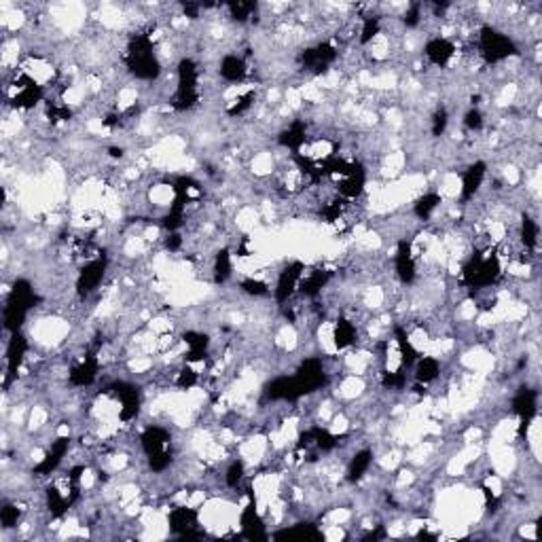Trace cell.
Returning a JSON list of instances; mask_svg holds the SVG:
<instances>
[{"mask_svg": "<svg viewBox=\"0 0 542 542\" xmlns=\"http://www.w3.org/2000/svg\"><path fill=\"white\" fill-rule=\"evenodd\" d=\"M456 56V45L449 43L447 38H432L426 45V58L434 64V66H445L451 58Z\"/></svg>", "mask_w": 542, "mask_h": 542, "instance_id": "6da1fadb", "label": "cell"}, {"mask_svg": "<svg viewBox=\"0 0 542 542\" xmlns=\"http://www.w3.org/2000/svg\"><path fill=\"white\" fill-rule=\"evenodd\" d=\"M255 9H257V7L250 5V3H233V5H229L231 17L237 19V21H246V19H248V17L252 15Z\"/></svg>", "mask_w": 542, "mask_h": 542, "instance_id": "3957f363", "label": "cell"}, {"mask_svg": "<svg viewBox=\"0 0 542 542\" xmlns=\"http://www.w3.org/2000/svg\"><path fill=\"white\" fill-rule=\"evenodd\" d=\"M248 72L246 68V62L237 56H225L223 62H220V77L229 83H237L244 79V75Z\"/></svg>", "mask_w": 542, "mask_h": 542, "instance_id": "7a4b0ae2", "label": "cell"}]
</instances>
